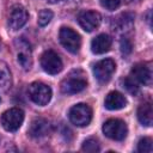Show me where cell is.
<instances>
[{
  "instance_id": "1",
  "label": "cell",
  "mask_w": 153,
  "mask_h": 153,
  "mask_svg": "<svg viewBox=\"0 0 153 153\" xmlns=\"http://www.w3.org/2000/svg\"><path fill=\"white\" fill-rule=\"evenodd\" d=\"M87 85L86 75L80 69L72 71L61 82V91L66 94H74L82 91Z\"/></svg>"
},
{
  "instance_id": "2",
  "label": "cell",
  "mask_w": 153,
  "mask_h": 153,
  "mask_svg": "<svg viewBox=\"0 0 153 153\" xmlns=\"http://www.w3.org/2000/svg\"><path fill=\"white\" fill-rule=\"evenodd\" d=\"M103 133L111 140H124L128 134V128L124 121L118 118H110L103 124Z\"/></svg>"
},
{
  "instance_id": "3",
  "label": "cell",
  "mask_w": 153,
  "mask_h": 153,
  "mask_svg": "<svg viewBox=\"0 0 153 153\" xmlns=\"http://www.w3.org/2000/svg\"><path fill=\"white\" fill-rule=\"evenodd\" d=\"M71 122L76 127H85L92 120V110L87 104L79 103L73 105L68 112Z\"/></svg>"
},
{
  "instance_id": "4",
  "label": "cell",
  "mask_w": 153,
  "mask_h": 153,
  "mask_svg": "<svg viewBox=\"0 0 153 153\" xmlns=\"http://www.w3.org/2000/svg\"><path fill=\"white\" fill-rule=\"evenodd\" d=\"M27 92L30 99L37 105H47L51 99V88L41 81L32 82L29 86Z\"/></svg>"
},
{
  "instance_id": "5",
  "label": "cell",
  "mask_w": 153,
  "mask_h": 153,
  "mask_svg": "<svg viewBox=\"0 0 153 153\" xmlns=\"http://www.w3.org/2000/svg\"><path fill=\"white\" fill-rule=\"evenodd\" d=\"M59 39L61 44L72 54H76L81 45L80 35L71 27H61L59 32Z\"/></svg>"
},
{
  "instance_id": "6",
  "label": "cell",
  "mask_w": 153,
  "mask_h": 153,
  "mask_svg": "<svg viewBox=\"0 0 153 153\" xmlns=\"http://www.w3.org/2000/svg\"><path fill=\"white\" fill-rule=\"evenodd\" d=\"M24 121V111L19 108H12L1 116V124L7 131H17Z\"/></svg>"
},
{
  "instance_id": "7",
  "label": "cell",
  "mask_w": 153,
  "mask_h": 153,
  "mask_svg": "<svg viewBox=\"0 0 153 153\" xmlns=\"http://www.w3.org/2000/svg\"><path fill=\"white\" fill-rule=\"evenodd\" d=\"M14 48L17 51V61L24 69H30L32 66L31 47L24 38H17L14 41Z\"/></svg>"
},
{
  "instance_id": "8",
  "label": "cell",
  "mask_w": 153,
  "mask_h": 153,
  "mask_svg": "<svg viewBox=\"0 0 153 153\" xmlns=\"http://www.w3.org/2000/svg\"><path fill=\"white\" fill-rule=\"evenodd\" d=\"M115 69H116L115 62L111 59H104V60H100L97 63H94L93 74H94V78L99 82L104 84L111 79L112 74L115 73Z\"/></svg>"
},
{
  "instance_id": "9",
  "label": "cell",
  "mask_w": 153,
  "mask_h": 153,
  "mask_svg": "<svg viewBox=\"0 0 153 153\" xmlns=\"http://www.w3.org/2000/svg\"><path fill=\"white\" fill-rule=\"evenodd\" d=\"M41 66L44 69V72H47L48 74H57L62 71L63 67L60 56L53 50H47L42 54Z\"/></svg>"
},
{
  "instance_id": "10",
  "label": "cell",
  "mask_w": 153,
  "mask_h": 153,
  "mask_svg": "<svg viewBox=\"0 0 153 153\" xmlns=\"http://www.w3.org/2000/svg\"><path fill=\"white\" fill-rule=\"evenodd\" d=\"M27 12L25 10L24 6L22 5H14L10 12L8 16V26L11 30L17 31L20 27H23L25 25V23L27 22Z\"/></svg>"
},
{
  "instance_id": "11",
  "label": "cell",
  "mask_w": 153,
  "mask_h": 153,
  "mask_svg": "<svg viewBox=\"0 0 153 153\" xmlns=\"http://www.w3.org/2000/svg\"><path fill=\"white\" fill-rule=\"evenodd\" d=\"M78 22L85 31L91 32L99 26V24L102 22V17L96 11H84V12L79 13Z\"/></svg>"
},
{
  "instance_id": "12",
  "label": "cell",
  "mask_w": 153,
  "mask_h": 153,
  "mask_svg": "<svg viewBox=\"0 0 153 153\" xmlns=\"http://www.w3.org/2000/svg\"><path fill=\"white\" fill-rule=\"evenodd\" d=\"M131 78L137 80L141 84L151 85L152 82V67L148 62H140L133 66L131 68Z\"/></svg>"
},
{
  "instance_id": "13",
  "label": "cell",
  "mask_w": 153,
  "mask_h": 153,
  "mask_svg": "<svg viewBox=\"0 0 153 153\" xmlns=\"http://www.w3.org/2000/svg\"><path fill=\"white\" fill-rule=\"evenodd\" d=\"M50 129H51V127H50V123L48 122V120L38 117V118H35L30 123L27 133L33 139H41V137L47 136L50 133Z\"/></svg>"
},
{
  "instance_id": "14",
  "label": "cell",
  "mask_w": 153,
  "mask_h": 153,
  "mask_svg": "<svg viewBox=\"0 0 153 153\" xmlns=\"http://www.w3.org/2000/svg\"><path fill=\"white\" fill-rule=\"evenodd\" d=\"M104 105L108 110H120L127 105V99L122 93L117 91H112L109 92L108 96L105 97Z\"/></svg>"
},
{
  "instance_id": "15",
  "label": "cell",
  "mask_w": 153,
  "mask_h": 153,
  "mask_svg": "<svg viewBox=\"0 0 153 153\" xmlns=\"http://www.w3.org/2000/svg\"><path fill=\"white\" fill-rule=\"evenodd\" d=\"M111 47V37L106 33H100L91 42V50L94 54H104Z\"/></svg>"
},
{
  "instance_id": "16",
  "label": "cell",
  "mask_w": 153,
  "mask_h": 153,
  "mask_svg": "<svg viewBox=\"0 0 153 153\" xmlns=\"http://www.w3.org/2000/svg\"><path fill=\"white\" fill-rule=\"evenodd\" d=\"M137 118L142 126L151 127L153 121V112H152V104L151 102L142 103L137 109Z\"/></svg>"
},
{
  "instance_id": "17",
  "label": "cell",
  "mask_w": 153,
  "mask_h": 153,
  "mask_svg": "<svg viewBox=\"0 0 153 153\" xmlns=\"http://www.w3.org/2000/svg\"><path fill=\"white\" fill-rule=\"evenodd\" d=\"M133 16L129 14V13H123L121 16H118L116 19H115V24H116V30L117 31H121V32H127V31H130L131 27H133V24H134V20H133Z\"/></svg>"
},
{
  "instance_id": "18",
  "label": "cell",
  "mask_w": 153,
  "mask_h": 153,
  "mask_svg": "<svg viewBox=\"0 0 153 153\" xmlns=\"http://www.w3.org/2000/svg\"><path fill=\"white\" fill-rule=\"evenodd\" d=\"M11 86V72L5 62L0 61V87L7 90Z\"/></svg>"
},
{
  "instance_id": "19",
  "label": "cell",
  "mask_w": 153,
  "mask_h": 153,
  "mask_svg": "<svg viewBox=\"0 0 153 153\" xmlns=\"http://www.w3.org/2000/svg\"><path fill=\"white\" fill-rule=\"evenodd\" d=\"M81 149L85 151V152L94 153V152H99L100 147H99V143H98V141L96 139H87V140L84 141Z\"/></svg>"
},
{
  "instance_id": "20",
  "label": "cell",
  "mask_w": 153,
  "mask_h": 153,
  "mask_svg": "<svg viewBox=\"0 0 153 153\" xmlns=\"http://www.w3.org/2000/svg\"><path fill=\"white\" fill-rule=\"evenodd\" d=\"M53 12L50 10H42L38 13V25L39 26H45L50 23V20L53 19Z\"/></svg>"
},
{
  "instance_id": "21",
  "label": "cell",
  "mask_w": 153,
  "mask_h": 153,
  "mask_svg": "<svg viewBox=\"0 0 153 153\" xmlns=\"http://www.w3.org/2000/svg\"><path fill=\"white\" fill-rule=\"evenodd\" d=\"M137 151L141 153H152V151H153L152 139H149V137L141 139L137 143Z\"/></svg>"
},
{
  "instance_id": "22",
  "label": "cell",
  "mask_w": 153,
  "mask_h": 153,
  "mask_svg": "<svg viewBox=\"0 0 153 153\" xmlns=\"http://www.w3.org/2000/svg\"><path fill=\"white\" fill-rule=\"evenodd\" d=\"M123 87L129 92L131 93L133 96H136L139 93V86L136 85V82L134 81L133 78H126L123 80Z\"/></svg>"
},
{
  "instance_id": "23",
  "label": "cell",
  "mask_w": 153,
  "mask_h": 153,
  "mask_svg": "<svg viewBox=\"0 0 153 153\" xmlns=\"http://www.w3.org/2000/svg\"><path fill=\"white\" fill-rule=\"evenodd\" d=\"M99 1L103 7H105L106 10H110V11L117 8L121 5V0H99Z\"/></svg>"
},
{
  "instance_id": "24",
  "label": "cell",
  "mask_w": 153,
  "mask_h": 153,
  "mask_svg": "<svg viewBox=\"0 0 153 153\" xmlns=\"http://www.w3.org/2000/svg\"><path fill=\"white\" fill-rule=\"evenodd\" d=\"M120 45H121V51H122L124 55H127V54H129V53L131 51V48H133V45H131V42L129 41V38H127V37H123V38L121 39V43H120Z\"/></svg>"
},
{
  "instance_id": "25",
  "label": "cell",
  "mask_w": 153,
  "mask_h": 153,
  "mask_svg": "<svg viewBox=\"0 0 153 153\" xmlns=\"http://www.w3.org/2000/svg\"><path fill=\"white\" fill-rule=\"evenodd\" d=\"M48 2H51V4H54V2H57V1H61V0H47Z\"/></svg>"
},
{
  "instance_id": "26",
  "label": "cell",
  "mask_w": 153,
  "mask_h": 153,
  "mask_svg": "<svg viewBox=\"0 0 153 153\" xmlns=\"http://www.w3.org/2000/svg\"><path fill=\"white\" fill-rule=\"evenodd\" d=\"M122 1H123V2H126V4H128V2H130L131 0H121V2H122Z\"/></svg>"
},
{
  "instance_id": "27",
  "label": "cell",
  "mask_w": 153,
  "mask_h": 153,
  "mask_svg": "<svg viewBox=\"0 0 153 153\" xmlns=\"http://www.w3.org/2000/svg\"><path fill=\"white\" fill-rule=\"evenodd\" d=\"M0 100H1V99H0Z\"/></svg>"
}]
</instances>
